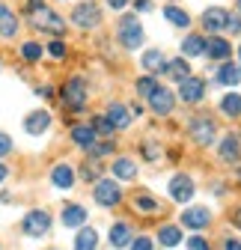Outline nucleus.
Listing matches in <instances>:
<instances>
[{"instance_id":"nucleus-1","label":"nucleus","mask_w":241,"mask_h":250,"mask_svg":"<svg viewBox=\"0 0 241 250\" xmlns=\"http://www.w3.org/2000/svg\"><path fill=\"white\" fill-rule=\"evenodd\" d=\"M60 102H63L72 113H80L86 107V102H89V83H86V78L72 75L63 83V89H60Z\"/></svg>"},{"instance_id":"nucleus-2","label":"nucleus","mask_w":241,"mask_h":250,"mask_svg":"<svg viewBox=\"0 0 241 250\" xmlns=\"http://www.w3.org/2000/svg\"><path fill=\"white\" fill-rule=\"evenodd\" d=\"M116 39H119V45H122L125 51L143 48V42H146V30H143L140 18H137L134 12H128V15L119 18V24H116Z\"/></svg>"},{"instance_id":"nucleus-3","label":"nucleus","mask_w":241,"mask_h":250,"mask_svg":"<svg viewBox=\"0 0 241 250\" xmlns=\"http://www.w3.org/2000/svg\"><path fill=\"white\" fill-rule=\"evenodd\" d=\"M30 27L39 30V33L54 36V39H60V36L66 33V21H63V15L54 12L51 6H39V9L30 12Z\"/></svg>"},{"instance_id":"nucleus-4","label":"nucleus","mask_w":241,"mask_h":250,"mask_svg":"<svg viewBox=\"0 0 241 250\" xmlns=\"http://www.w3.org/2000/svg\"><path fill=\"white\" fill-rule=\"evenodd\" d=\"M188 134L197 146H215V137H218V125L212 116L205 113H194L188 119Z\"/></svg>"},{"instance_id":"nucleus-5","label":"nucleus","mask_w":241,"mask_h":250,"mask_svg":"<svg viewBox=\"0 0 241 250\" xmlns=\"http://www.w3.org/2000/svg\"><path fill=\"white\" fill-rule=\"evenodd\" d=\"M93 200H96L101 208H116L119 203H122V188H119V182H116V179H107V176H101V179L96 182Z\"/></svg>"},{"instance_id":"nucleus-6","label":"nucleus","mask_w":241,"mask_h":250,"mask_svg":"<svg viewBox=\"0 0 241 250\" xmlns=\"http://www.w3.org/2000/svg\"><path fill=\"white\" fill-rule=\"evenodd\" d=\"M72 24L78 27V30H96L99 24H101V6L99 3H93V0H83V3H78L75 9H72Z\"/></svg>"},{"instance_id":"nucleus-7","label":"nucleus","mask_w":241,"mask_h":250,"mask_svg":"<svg viewBox=\"0 0 241 250\" xmlns=\"http://www.w3.org/2000/svg\"><path fill=\"white\" fill-rule=\"evenodd\" d=\"M200 21H202V36H223L226 33V21H229V9L208 6V9H202Z\"/></svg>"},{"instance_id":"nucleus-8","label":"nucleus","mask_w":241,"mask_h":250,"mask_svg":"<svg viewBox=\"0 0 241 250\" xmlns=\"http://www.w3.org/2000/svg\"><path fill=\"white\" fill-rule=\"evenodd\" d=\"M21 229L27 238H45L48 229H51V214L45 208H33V211H27L24 214V221H21Z\"/></svg>"},{"instance_id":"nucleus-9","label":"nucleus","mask_w":241,"mask_h":250,"mask_svg":"<svg viewBox=\"0 0 241 250\" xmlns=\"http://www.w3.org/2000/svg\"><path fill=\"white\" fill-rule=\"evenodd\" d=\"M205 99V81L197 75H188L185 81H179L176 89V102H185V104H200Z\"/></svg>"},{"instance_id":"nucleus-10","label":"nucleus","mask_w":241,"mask_h":250,"mask_svg":"<svg viewBox=\"0 0 241 250\" xmlns=\"http://www.w3.org/2000/svg\"><path fill=\"white\" fill-rule=\"evenodd\" d=\"M146 104H149V110L158 113V116H170V113L176 110V92H173L170 86L158 83V86H155V92L146 99Z\"/></svg>"},{"instance_id":"nucleus-11","label":"nucleus","mask_w":241,"mask_h":250,"mask_svg":"<svg viewBox=\"0 0 241 250\" xmlns=\"http://www.w3.org/2000/svg\"><path fill=\"white\" fill-rule=\"evenodd\" d=\"M170 200L173 203H191L194 200V194H197V185H194V179L188 176V173H176L173 179H170Z\"/></svg>"},{"instance_id":"nucleus-12","label":"nucleus","mask_w":241,"mask_h":250,"mask_svg":"<svg viewBox=\"0 0 241 250\" xmlns=\"http://www.w3.org/2000/svg\"><path fill=\"white\" fill-rule=\"evenodd\" d=\"M208 224H212V211H208L205 206H191L182 211V221H179V227H188V229H205Z\"/></svg>"},{"instance_id":"nucleus-13","label":"nucleus","mask_w":241,"mask_h":250,"mask_svg":"<svg viewBox=\"0 0 241 250\" xmlns=\"http://www.w3.org/2000/svg\"><path fill=\"white\" fill-rule=\"evenodd\" d=\"M202 54L215 62H226L232 57V45H229L226 36H205V51Z\"/></svg>"},{"instance_id":"nucleus-14","label":"nucleus","mask_w":241,"mask_h":250,"mask_svg":"<svg viewBox=\"0 0 241 250\" xmlns=\"http://www.w3.org/2000/svg\"><path fill=\"white\" fill-rule=\"evenodd\" d=\"M51 113L48 110H30L27 116H24V131L30 134V137H42L48 128H51Z\"/></svg>"},{"instance_id":"nucleus-15","label":"nucleus","mask_w":241,"mask_h":250,"mask_svg":"<svg viewBox=\"0 0 241 250\" xmlns=\"http://www.w3.org/2000/svg\"><path fill=\"white\" fill-rule=\"evenodd\" d=\"M218 155H221V161L223 164H238L241 161V140H238V134H223L221 137V143H218Z\"/></svg>"},{"instance_id":"nucleus-16","label":"nucleus","mask_w":241,"mask_h":250,"mask_svg":"<svg viewBox=\"0 0 241 250\" xmlns=\"http://www.w3.org/2000/svg\"><path fill=\"white\" fill-rule=\"evenodd\" d=\"M140 66H143V72L146 75H164V66H167V57H164V51L161 48H149V51H143V57H140Z\"/></svg>"},{"instance_id":"nucleus-17","label":"nucleus","mask_w":241,"mask_h":250,"mask_svg":"<svg viewBox=\"0 0 241 250\" xmlns=\"http://www.w3.org/2000/svg\"><path fill=\"white\" fill-rule=\"evenodd\" d=\"M104 116L110 119V125H113V128L116 131H122V128H128V125H131V113H128V107L122 104V102H110L107 107H104Z\"/></svg>"},{"instance_id":"nucleus-18","label":"nucleus","mask_w":241,"mask_h":250,"mask_svg":"<svg viewBox=\"0 0 241 250\" xmlns=\"http://www.w3.org/2000/svg\"><path fill=\"white\" fill-rule=\"evenodd\" d=\"M51 185L57 188V191H69V188L75 185V167L66 164V161L54 164V170H51Z\"/></svg>"},{"instance_id":"nucleus-19","label":"nucleus","mask_w":241,"mask_h":250,"mask_svg":"<svg viewBox=\"0 0 241 250\" xmlns=\"http://www.w3.org/2000/svg\"><path fill=\"white\" fill-rule=\"evenodd\" d=\"M60 221H63V227L80 229V227H86V208L80 203H66L63 206V214H60Z\"/></svg>"},{"instance_id":"nucleus-20","label":"nucleus","mask_w":241,"mask_h":250,"mask_svg":"<svg viewBox=\"0 0 241 250\" xmlns=\"http://www.w3.org/2000/svg\"><path fill=\"white\" fill-rule=\"evenodd\" d=\"M18 30H21V24H18V15L0 0V36L3 39H15L18 36Z\"/></svg>"},{"instance_id":"nucleus-21","label":"nucleus","mask_w":241,"mask_h":250,"mask_svg":"<svg viewBox=\"0 0 241 250\" xmlns=\"http://www.w3.org/2000/svg\"><path fill=\"white\" fill-rule=\"evenodd\" d=\"M215 81H218L221 86H238V83H241V66H238V62H232V60L221 62Z\"/></svg>"},{"instance_id":"nucleus-22","label":"nucleus","mask_w":241,"mask_h":250,"mask_svg":"<svg viewBox=\"0 0 241 250\" xmlns=\"http://www.w3.org/2000/svg\"><path fill=\"white\" fill-rule=\"evenodd\" d=\"M131 238H134V235H131V227H128L125 221H116V224L110 227V238H107V241H110V247L122 250V247L131 244Z\"/></svg>"},{"instance_id":"nucleus-23","label":"nucleus","mask_w":241,"mask_h":250,"mask_svg":"<svg viewBox=\"0 0 241 250\" xmlns=\"http://www.w3.org/2000/svg\"><path fill=\"white\" fill-rule=\"evenodd\" d=\"M96 131L93 128H89V125H72V143L75 146H80L83 152H89V149H93L96 146Z\"/></svg>"},{"instance_id":"nucleus-24","label":"nucleus","mask_w":241,"mask_h":250,"mask_svg":"<svg viewBox=\"0 0 241 250\" xmlns=\"http://www.w3.org/2000/svg\"><path fill=\"white\" fill-rule=\"evenodd\" d=\"M164 18H167L173 27H179V30H188V27H191V12L182 9V6H176V3H167V6H164Z\"/></svg>"},{"instance_id":"nucleus-25","label":"nucleus","mask_w":241,"mask_h":250,"mask_svg":"<svg viewBox=\"0 0 241 250\" xmlns=\"http://www.w3.org/2000/svg\"><path fill=\"white\" fill-rule=\"evenodd\" d=\"M110 173L116 176V179H122V182H131V179H137V164H134V158H116L113 164H110Z\"/></svg>"},{"instance_id":"nucleus-26","label":"nucleus","mask_w":241,"mask_h":250,"mask_svg":"<svg viewBox=\"0 0 241 250\" xmlns=\"http://www.w3.org/2000/svg\"><path fill=\"white\" fill-rule=\"evenodd\" d=\"M205 51V36L202 33H188L185 39H182V54H179V57H200Z\"/></svg>"},{"instance_id":"nucleus-27","label":"nucleus","mask_w":241,"mask_h":250,"mask_svg":"<svg viewBox=\"0 0 241 250\" xmlns=\"http://www.w3.org/2000/svg\"><path fill=\"white\" fill-rule=\"evenodd\" d=\"M164 75H170L173 81H185L191 75V66H188V60L185 57H173L167 60V66H164Z\"/></svg>"},{"instance_id":"nucleus-28","label":"nucleus","mask_w":241,"mask_h":250,"mask_svg":"<svg viewBox=\"0 0 241 250\" xmlns=\"http://www.w3.org/2000/svg\"><path fill=\"white\" fill-rule=\"evenodd\" d=\"M99 247V232L93 227H80L75 235V250H96Z\"/></svg>"},{"instance_id":"nucleus-29","label":"nucleus","mask_w":241,"mask_h":250,"mask_svg":"<svg viewBox=\"0 0 241 250\" xmlns=\"http://www.w3.org/2000/svg\"><path fill=\"white\" fill-rule=\"evenodd\" d=\"M179 241H182V227L179 224H164L158 229V244L161 247H176Z\"/></svg>"},{"instance_id":"nucleus-30","label":"nucleus","mask_w":241,"mask_h":250,"mask_svg":"<svg viewBox=\"0 0 241 250\" xmlns=\"http://www.w3.org/2000/svg\"><path fill=\"white\" fill-rule=\"evenodd\" d=\"M218 107H221V113H223L226 119H238V116H241V96H238V92H226Z\"/></svg>"},{"instance_id":"nucleus-31","label":"nucleus","mask_w":241,"mask_h":250,"mask_svg":"<svg viewBox=\"0 0 241 250\" xmlns=\"http://www.w3.org/2000/svg\"><path fill=\"white\" fill-rule=\"evenodd\" d=\"M89 128L96 131V137H104V140H110V137H113V131H116L104 113H96L93 119H89Z\"/></svg>"},{"instance_id":"nucleus-32","label":"nucleus","mask_w":241,"mask_h":250,"mask_svg":"<svg viewBox=\"0 0 241 250\" xmlns=\"http://www.w3.org/2000/svg\"><path fill=\"white\" fill-rule=\"evenodd\" d=\"M21 60L24 62H39L42 60V54H45V48L39 45V42H33V39H27V42H21Z\"/></svg>"},{"instance_id":"nucleus-33","label":"nucleus","mask_w":241,"mask_h":250,"mask_svg":"<svg viewBox=\"0 0 241 250\" xmlns=\"http://www.w3.org/2000/svg\"><path fill=\"white\" fill-rule=\"evenodd\" d=\"M155 86H158V78H155V75H143V78L134 81V92H137L140 99H149V96L155 92Z\"/></svg>"},{"instance_id":"nucleus-34","label":"nucleus","mask_w":241,"mask_h":250,"mask_svg":"<svg viewBox=\"0 0 241 250\" xmlns=\"http://www.w3.org/2000/svg\"><path fill=\"white\" fill-rule=\"evenodd\" d=\"M101 176H104V167H101L99 161H93V158L83 161V167H80V179H83V182H93V185H96Z\"/></svg>"},{"instance_id":"nucleus-35","label":"nucleus","mask_w":241,"mask_h":250,"mask_svg":"<svg viewBox=\"0 0 241 250\" xmlns=\"http://www.w3.org/2000/svg\"><path fill=\"white\" fill-rule=\"evenodd\" d=\"M113 149H116V143H113V140H96V146L89 149L86 155H89L93 161H101V158H107V155H113Z\"/></svg>"},{"instance_id":"nucleus-36","label":"nucleus","mask_w":241,"mask_h":250,"mask_svg":"<svg viewBox=\"0 0 241 250\" xmlns=\"http://www.w3.org/2000/svg\"><path fill=\"white\" fill-rule=\"evenodd\" d=\"M45 51H48V57H54V60H66V54H69V48H66L63 39H51V42L45 45Z\"/></svg>"},{"instance_id":"nucleus-37","label":"nucleus","mask_w":241,"mask_h":250,"mask_svg":"<svg viewBox=\"0 0 241 250\" xmlns=\"http://www.w3.org/2000/svg\"><path fill=\"white\" fill-rule=\"evenodd\" d=\"M134 208H140V211H149V214H155L161 206H158V200H152V197L140 194V197H134Z\"/></svg>"},{"instance_id":"nucleus-38","label":"nucleus","mask_w":241,"mask_h":250,"mask_svg":"<svg viewBox=\"0 0 241 250\" xmlns=\"http://www.w3.org/2000/svg\"><path fill=\"white\" fill-rule=\"evenodd\" d=\"M140 152H143L146 161H158V158H161V146L152 143V140H143V143H140Z\"/></svg>"},{"instance_id":"nucleus-39","label":"nucleus","mask_w":241,"mask_h":250,"mask_svg":"<svg viewBox=\"0 0 241 250\" xmlns=\"http://www.w3.org/2000/svg\"><path fill=\"white\" fill-rule=\"evenodd\" d=\"M128 250H155V241L149 238V235H137V238H131Z\"/></svg>"},{"instance_id":"nucleus-40","label":"nucleus","mask_w":241,"mask_h":250,"mask_svg":"<svg viewBox=\"0 0 241 250\" xmlns=\"http://www.w3.org/2000/svg\"><path fill=\"white\" fill-rule=\"evenodd\" d=\"M12 149H15L12 137H9L6 131H0V158H6V155H12Z\"/></svg>"},{"instance_id":"nucleus-41","label":"nucleus","mask_w":241,"mask_h":250,"mask_svg":"<svg viewBox=\"0 0 241 250\" xmlns=\"http://www.w3.org/2000/svg\"><path fill=\"white\" fill-rule=\"evenodd\" d=\"M226 33H229V36H238V33H241V15H238V12H229Z\"/></svg>"},{"instance_id":"nucleus-42","label":"nucleus","mask_w":241,"mask_h":250,"mask_svg":"<svg viewBox=\"0 0 241 250\" xmlns=\"http://www.w3.org/2000/svg\"><path fill=\"white\" fill-rule=\"evenodd\" d=\"M188 250H212V247H208V241L197 232V235H191V238H188Z\"/></svg>"},{"instance_id":"nucleus-43","label":"nucleus","mask_w":241,"mask_h":250,"mask_svg":"<svg viewBox=\"0 0 241 250\" xmlns=\"http://www.w3.org/2000/svg\"><path fill=\"white\" fill-rule=\"evenodd\" d=\"M134 9L137 12H152L155 6H152V0H134Z\"/></svg>"},{"instance_id":"nucleus-44","label":"nucleus","mask_w":241,"mask_h":250,"mask_svg":"<svg viewBox=\"0 0 241 250\" xmlns=\"http://www.w3.org/2000/svg\"><path fill=\"white\" fill-rule=\"evenodd\" d=\"M104 3H107V6H110L113 12H119V9H125V6L131 3V0H104Z\"/></svg>"},{"instance_id":"nucleus-45","label":"nucleus","mask_w":241,"mask_h":250,"mask_svg":"<svg viewBox=\"0 0 241 250\" xmlns=\"http://www.w3.org/2000/svg\"><path fill=\"white\" fill-rule=\"evenodd\" d=\"M36 96H42V99H54V86H36Z\"/></svg>"},{"instance_id":"nucleus-46","label":"nucleus","mask_w":241,"mask_h":250,"mask_svg":"<svg viewBox=\"0 0 241 250\" xmlns=\"http://www.w3.org/2000/svg\"><path fill=\"white\" fill-rule=\"evenodd\" d=\"M229 221H232V227H238V229H241V206H235V208H232Z\"/></svg>"},{"instance_id":"nucleus-47","label":"nucleus","mask_w":241,"mask_h":250,"mask_svg":"<svg viewBox=\"0 0 241 250\" xmlns=\"http://www.w3.org/2000/svg\"><path fill=\"white\" fill-rule=\"evenodd\" d=\"M223 250H241V241L238 238H226L223 241Z\"/></svg>"},{"instance_id":"nucleus-48","label":"nucleus","mask_w":241,"mask_h":250,"mask_svg":"<svg viewBox=\"0 0 241 250\" xmlns=\"http://www.w3.org/2000/svg\"><path fill=\"white\" fill-rule=\"evenodd\" d=\"M39 6H45V0H27V6H24V9H27V15H30V12L39 9Z\"/></svg>"},{"instance_id":"nucleus-49","label":"nucleus","mask_w":241,"mask_h":250,"mask_svg":"<svg viewBox=\"0 0 241 250\" xmlns=\"http://www.w3.org/2000/svg\"><path fill=\"white\" fill-rule=\"evenodd\" d=\"M128 113H131V116H140V113H143V104H140V102H134V104L128 107Z\"/></svg>"},{"instance_id":"nucleus-50","label":"nucleus","mask_w":241,"mask_h":250,"mask_svg":"<svg viewBox=\"0 0 241 250\" xmlns=\"http://www.w3.org/2000/svg\"><path fill=\"white\" fill-rule=\"evenodd\" d=\"M6 176H9V167H6L3 161H0V185H3V182H6Z\"/></svg>"},{"instance_id":"nucleus-51","label":"nucleus","mask_w":241,"mask_h":250,"mask_svg":"<svg viewBox=\"0 0 241 250\" xmlns=\"http://www.w3.org/2000/svg\"><path fill=\"white\" fill-rule=\"evenodd\" d=\"M235 12H238V15H241V0H235Z\"/></svg>"},{"instance_id":"nucleus-52","label":"nucleus","mask_w":241,"mask_h":250,"mask_svg":"<svg viewBox=\"0 0 241 250\" xmlns=\"http://www.w3.org/2000/svg\"><path fill=\"white\" fill-rule=\"evenodd\" d=\"M235 173H238V182H241V167H238V170H235Z\"/></svg>"},{"instance_id":"nucleus-53","label":"nucleus","mask_w":241,"mask_h":250,"mask_svg":"<svg viewBox=\"0 0 241 250\" xmlns=\"http://www.w3.org/2000/svg\"><path fill=\"white\" fill-rule=\"evenodd\" d=\"M238 60H241V45H238Z\"/></svg>"},{"instance_id":"nucleus-54","label":"nucleus","mask_w":241,"mask_h":250,"mask_svg":"<svg viewBox=\"0 0 241 250\" xmlns=\"http://www.w3.org/2000/svg\"><path fill=\"white\" fill-rule=\"evenodd\" d=\"M0 72H3V62H0Z\"/></svg>"},{"instance_id":"nucleus-55","label":"nucleus","mask_w":241,"mask_h":250,"mask_svg":"<svg viewBox=\"0 0 241 250\" xmlns=\"http://www.w3.org/2000/svg\"><path fill=\"white\" fill-rule=\"evenodd\" d=\"M0 250H3V247H0Z\"/></svg>"}]
</instances>
